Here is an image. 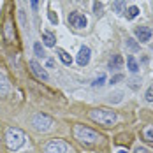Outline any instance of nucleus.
I'll return each instance as SVG.
<instances>
[{
  "instance_id": "9d476101",
  "label": "nucleus",
  "mask_w": 153,
  "mask_h": 153,
  "mask_svg": "<svg viewBox=\"0 0 153 153\" xmlns=\"http://www.w3.org/2000/svg\"><path fill=\"white\" fill-rule=\"evenodd\" d=\"M11 90V85H9V79L5 77L4 72H0V97H5Z\"/></svg>"
},
{
  "instance_id": "dca6fc26",
  "label": "nucleus",
  "mask_w": 153,
  "mask_h": 153,
  "mask_svg": "<svg viewBox=\"0 0 153 153\" xmlns=\"http://www.w3.org/2000/svg\"><path fill=\"white\" fill-rule=\"evenodd\" d=\"M56 53H58L60 60L63 62L65 65H71V63H72V58H71V55H69L67 51H63V49H56Z\"/></svg>"
},
{
  "instance_id": "f257e3e1",
  "label": "nucleus",
  "mask_w": 153,
  "mask_h": 153,
  "mask_svg": "<svg viewBox=\"0 0 153 153\" xmlns=\"http://www.w3.org/2000/svg\"><path fill=\"white\" fill-rule=\"evenodd\" d=\"M5 143H7V148L9 150H19L23 144H25V134L19 130V128H7V132H5Z\"/></svg>"
},
{
  "instance_id": "c85d7f7f",
  "label": "nucleus",
  "mask_w": 153,
  "mask_h": 153,
  "mask_svg": "<svg viewBox=\"0 0 153 153\" xmlns=\"http://www.w3.org/2000/svg\"><path fill=\"white\" fill-rule=\"evenodd\" d=\"M116 153H127V152H125V150H120V152H116Z\"/></svg>"
},
{
  "instance_id": "2eb2a0df",
  "label": "nucleus",
  "mask_w": 153,
  "mask_h": 153,
  "mask_svg": "<svg viewBox=\"0 0 153 153\" xmlns=\"http://www.w3.org/2000/svg\"><path fill=\"white\" fill-rule=\"evenodd\" d=\"M127 65H128V71H130V72H137V71H139L137 62H136V58H134L132 55H128V56H127Z\"/></svg>"
},
{
  "instance_id": "aec40b11",
  "label": "nucleus",
  "mask_w": 153,
  "mask_h": 153,
  "mask_svg": "<svg viewBox=\"0 0 153 153\" xmlns=\"http://www.w3.org/2000/svg\"><path fill=\"white\" fill-rule=\"evenodd\" d=\"M113 7H114L116 13H123V9H125V0H114Z\"/></svg>"
},
{
  "instance_id": "bb28decb",
  "label": "nucleus",
  "mask_w": 153,
  "mask_h": 153,
  "mask_svg": "<svg viewBox=\"0 0 153 153\" xmlns=\"http://www.w3.org/2000/svg\"><path fill=\"white\" fill-rule=\"evenodd\" d=\"M134 153H148V152H146V148H143V146H137Z\"/></svg>"
},
{
  "instance_id": "5701e85b",
  "label": "nucleus",
  "mask_w": 153,
  "mask_h": 153,
  "mask_svg": "<svg viewBox=\"0 0 153 153\" xmlns=\"http://www.w3.org/2000/svg\"><path fill=\"white\" fill-rule=\"evenodd\" d=\"M48 18H49V21H51L53 25H56V23H58V16L55 14L53 11H49V13H48Z\"/></svg>"
},
{
  "instance_id": "4468645a",
  "label": "nucleus",
  "mask_w": 153,
  "mask_h": 153,
  "mask_svg": "<svg viewBox=\"0 0 153 153\" xmlns=\"http://www.w3.org/2000/svg\"><path fill=\"white\" fill-rule=\"evenodd\" d=\"M42 41L48 48H53L55 46V35L51 32H42Z\"/></svg>"
},
{
  "instance_id": "6e6552de",
  "label": "nucleus",
  "mask_w": 153,
  "mask_h": 153,
  "mask_svg": "<svg viewBox=\"0 0 153 153\" xmlns=\"http://www.w3.org/2000/svg\"><path fill=\"white\" fill-rule=\"evenodd\" d=\"M30 67H32V72L35 74V76L39 77V79H42V81H48V72L37 63L35 60H32L30 62Z\"/></svg>"
},
{
  "instance_id": "cd10ccee",
  "label": "nucleus",
  "mask_w": 153,
  "mask_h": 153,
  "mask_svg": "<svg viewBox=\"0 0 153 153\" xmlns=\"http://www.w3.org/2000/svg\"><path fill=\"white\" fill-rule=\"evenodd\" d=\"M30 2H32V9L35 11V9H37V2H39V0H30Z\"/></svg>"
},
{
  "instance_id": "6ab92c4d",
  "label": "nucleus",
  "mask_w": 153,
  "mask_h": 153,
  "mask_svg": "<svg viewBox=\"0 0 153 153\" xmlns=\"http://www.w3.org/2000/svg\"><path fill=\"white\" fill-rule=\"evenodd\" d=\"M104 81H106V74H100V76L92 83V86H93V88H100V86L104 85Z\"/></svg>"
},
{
  "instance_id": "9b49d317",
  "label": "nucleus",
  "mask_w": 153,
  "mask_h": 153,
  "mask_svg": "<svg viewBox=\"0 0 153 153\" xmlns=\"http://www.w3.org/2000/svg\"><path fill=\"white\" fill-rule=\"evenodd\" d=\"M4 35H5V41H7V42H13V41H14V32H13L11 19H7V21H5V27H4Z\"/></svg>"
},
{
  "instance_id": "a211bd4d",
  "label": "nucleus",
  "mask_w": 153,
  "mask_h": 153,
  "mask_svg": "<svg viewBox=\"0 0 153 153\" xmlns=\"http://www.w3.org/2000/svg\"><path fill=\"white\" fill-rule=\"evenodd\" d=\"M125 46L128 48L130 51H139V44L136 42V41H134V39H130V37L127 39V42H125Z\"/></svg>"
},
{
  "instance_id": "393cba45",
  "label": "nucleus",
  "mask_w": 153,
  "mask_h": 153,
  "mask_svg": "<svg viewBox=\"0 0 153 153\" xmlns=\"http://www.w3.org/2000/svg\"><path fill=\"white\" fill-rule=\"evenodd\" d=\"M100 9H102V4H100V2H95V4H93V11L99 14V11H100Z\"/></svg>"
},
{
  "instance_id": "20e7f679",
  "label": "nucleus",
  "mask_w": 153,
  "mask_h": 153,
  "mask_svg": "<svg viewBox=\"0 0 153 153\" xmlns=\"http://www.w3.org/2000/svg\"><path fill=\"white\" fill-rule=\"evenodd\" d=\"M53 125V120L48 116V114H42V113H37L32 116V127L39 132H48Z\"/></svg>"
},
{
  "instance_id": "423d86ee",
  "label": "nucleus",
  "mask_w": 153,
  "mask_h": 153,
  "mask_svg": "<svg viewBox=\"0 0 153 153\" xmlns=\"http://www.w3.org/2000/svg\"><path fill=\"white\" fill-rule=\"evenodd\" d=\"M69 23H71L74 28L81 30V28H85V27H86L88 19H86V16L81 14V13H71V14H69Z\"/></svg>"
},
{
  "instance_id": "1a4fd4ad",
  "label": "nucleus",
  "mask_w": 153,
  "mask_h": 153,
  "mask_svg": "<svg viewBox=\"0 0 153 153\" xmlns=\"http://www.w3.org/2000/svg\"><path fill=\"white\" fill-rule=\"evenodd\" d=\"M136 37H137L141 42H148L152 39V30L148 27H139L137 30H136Z\"/></svg>"
},
{
  "instance_id": "7ed1b4c3",
  "label": "nucleus",
  "mask_w": 153,
  "mask_h": 153,
  "mask_svg": "<svg viewBox=\"0 0 153 153\" xmlns=\"http://www.w3.org/2000/svg\"><path fill=\"white\" fill-rule=\"evenodd\" d=\"M90 118L93 122L100 123V125L109 127V125H113L116 122V113L109 111V109H93V111H90Z\"/></svg>"
},
{
  "instance_id": "39448f33",
  "label": "nucleus",
  "mask_w": 153,
  "mask_h": 153,
  "mask_svg": "<svg viewBox=\"0 0 153 153\" xmlns=\"http://www.w3.org/2000/svg\"><path fill=\"white\" fill-rule=\"evenodd\" d=\"M44 153H67V144L60 139H53L44 146Z\"/></svg>"
},
{
  "instance_id": "f03ea898",
  "label": "nucleus",
  "mask_w": 153,
  "mask_h": 153,
  "mask_svg": "<svg viewBox=\"0 0 153 153\" xmlns=\"http://www.w3.org/2000/svg\"><path fill=\"white\" fill-rule=\"evenodd\" d=\"M74 137L77 141H81V143H86V144H92V143H97L100 136L92 130V128H88V127H85V125H76L74 127Z\"/></svg>"
},
{
  "instance_id": "a878e982",
  "label": "nucleus",
  "mask_w": 153,
  "mask_h": 153,
  "mask_svg": "<svg viewBox=\"0 0 153 153\" xmlns=\"http://www.w3.org/2000/svg\"><path fill=\"white\" fill-rule=\"evenodd\" d=\"M130 86H132V88H137L139 86V79H132V81H130Z\"/></svg>"
},
{
  "instance_id": "ddd939ff",
  "label": "nucleus",
  "mask_w": 153,
  "mask_h": 153,
  "mask_svg": "<svg viewBox=\"0 0 153 153\" xmlns=\"http://www.w3.org/2000/svg\"><path fill=\"white\" fill-rule=\"evenodd\" d=\"M143 139H144L146 143H152L153 144V125L143 128Z\"/></svg>"
},
{
  "instance_id": "b1692460",
  "label": "nucleus",
  "mask_w": 153,
  "mask_h": 153,
  "mask_svg": "<svg viewBox=\"0 0 153 153\" xmlns=\"http://www.w3.org/2000/svg\"><path fill=\"white\" fill-rule=\"evenodd\" d=\"M122 79H123L122 74H116V76L111 77V81H109V83H111V85H114V83H118V81H122Z\"/></svg>"
},
{
  "instance_id": "0eeeda50",
  "label": "nucleus",
  "mask_w": 153,
  "mask_h": 153,
  "mask_svg": "<svg viewBox=\"0 0 153 153\" xmlns=\"http://www.w3.org/2000/svg\"><path fill=\"white\" fill-rule=\"evenodd\" d=\"M90 55H92L90 48H88V46H83L81 49H79V55H77V63H79L81 67L88 65V62H90Z\"/></svg>"
},
{
  "instance_id": "f8f14e48",
  "label": "nucleus",
  "mask_w": 153,
  "mask_h": 153,
  "mask_svg": "<svg viewBox=\"0 0 153 153\" xmlns=\"http://www.w3.org/2000/svg\"><path fill=\"white\" fill-rule=\"evenodd\" d=\"M123 65V58L120 55H113L111 60H109V69H120Z\"/></svg>"
},
{
  "instance_id": "f3484780",
  "label": "nucleus",
  "mask_w": 153,
  "mask_h": 153,
  "mask_svg": "<svg viewBox=\"0 0 153 153\" xmlns=\"http://www.w3.org/2000/svg\"><path fill=\"white\" fill-rule=\"evenodd\" d=\"M125 14H127V19H134V18L139 14V9L136 5H132V7H128V9L125 11Z\"/></svg>"
},
{
  "instance_id": "4be33fe9",
  "label": "nucleus",
  "mask_w": 153,
  "mask_h": 153,
  "mask_svg": "<svg viewBox=\"0 0 153 153\" xmlns=\"http://www.w3.org/2000/svg\"><path fill=\"white\" fill-rule=\"evenodd\" d=\"M144 97H146V100H148V102H153V85L148 88V90H146Z\"/></svg>"
},
{
  "instance_id": "412c9836",
  "label": "nucleus",
  "mask_w": 153,
  "mask_h": 153,
  "mask_svg": "<svg viewBox=\"0 0 153 153\" xmlns=\"http://www.w3.org/2000/svg\"><path fill=\"white\" fill-rule=\"evenodd\" d=\"M33 51H35V55H37L39 58H42V56H44V49H42V46H41L39 42H35V44H33Z\"/></svg>"
}]
</instances>
